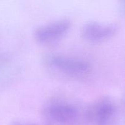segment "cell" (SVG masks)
Masks as SVG:
<instances>
[{
  "label": "cell",
  "mask_w": 125,
  "mask_h": 125,
  "mask_svg": "<svg viewBox=\"0 0 125 125\" xmlns=\"http://www.w3.org/2000/svg\"><path fill=\"white\" fill-rule=\"evenodd\" d=\"M115 113V106L107 97L96 98L84 109V120L91 125H107Z\"/></svg>",
  "instance_id": "obj_3"
},
{
  "label": "cell",
  "mask_w": 125,
  "mask_h": 125,
  "mask_svg": "<svg viewBox=\"0 0 125 125\" xmlns=\"http://www.w3.org/2000/svg\"><path fill=\"white\" fill-rule=\"evenodd\" d=\"M43 114L50 120L61 125H77L84 120V109L65 99H53L43 107Z\"/></svg>",
  "instance_id": "obj_2"
},
{
  "label": "cell",
  "mask_w": 125,
  "mask_h": 125,
  "mask_svg": "<svg viewBox=\"0 0 125 125\" xmlns=\"http://www.w3.org/2000/svg\"><path fill=\"white\" fill-rule=\"evenodd\" d=\"M117 30L115 25L104 24L97 21H89L81 29L82 38L92 43H100L112 38Z\"/></svg>",
  "instance_id": "obj_5"
},
{
  "label": "cell",
  "mask_w": 125,
  "mask_h": 125,
  "mask_svg": "<svg viewBox=\"0 0 125 125\" xmlns=\"http://www.w3.org/2000/svg\"></svg>",
  "instance_id": "obj_6"
},
{
  "label": "cell",
  "mask_w": 125,
  "mask_h": 125,
  "mask_svg": "<svg viewBox=\"0 0 125 125\" xmlns=\"http://www.w3.org/2000/svg\"><path fill=\"white\" fill-rule=\"evenodd\" d=\"M71 25V21L67 18L50 22L35 29L34 32V39L42 45L53 43L67 34Z\"/></svg>",
  "instance_id": "obj_4"
},
{
  "label": "cell",
  "mask_w": 125,
  "mask_h": 125,
  "mask_svg": "<svg viewBox=\"0 0 125 125\" xmlns=\"http://www.w3.org/2000/svg\"><path fill=\"white\" fill-rule=\"evenodd\" d=\"M44 63L49 72L67 80L83 81L92 73V67L88 61L74 56L50 55L45 58Z\"/></svg>",
  "instance_id": "obj_1"
}]
</instances>
